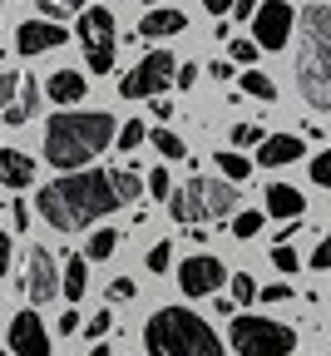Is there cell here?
Instances as JSON below:
<instances>
[{"instance_id":"cell-1","label":"cell","mask_w":331,"mask_h":356,"mask_svg":"<svg viewBox=\"0 0 331 356\" xmlns=\"http://www.w3.org/2000/svg\"><path fill=\"white\" fill-rule=\"evenodd\" d=\"M35 203H40V218L50 222L55 233H79V228H89L94 218H109L114 208H124L109 168H94V173L70 168L65 178L45 184Z\"/></svg>"},{"instance_id":"cell-2","label":"cell","mask_w":331,"mask_h":356,"mask_svg":"<svg viewBox=\"0 0 331 356\" xmlns=\"http://www.w3.org/2000/svg\"><path fill=\"white\" fill-rule=\"evenodd\" d=\"M114 114L104 109H70V114H55L50 124H45V159H50L55 168H84L94 154H104L114 144Z\"/></svg>"},{"instance_id":"cell-3","label":"cell","mask_w":331,"mask_h":356,"mask_svg":"<svg viewBox=\"0 0 331 356\" xmlns=\"http://www.w3.org/2000/svg\"><path fill=\"white\" fill-rule=\"evenodd\" d=\"M297 89L312 109H331V6L312 0L297 15Z\"/></svg>"},{"instance_id":"cell-4","label":"cell","mask_w":331,"mask_h":356,"mask_svg":"<svg viewBox=\"0 0 331 356\" xmlns=\"http://www.w3.org/2000/svg\"><path fill=\"white\" fill-rule=\"evenodd\" d=\"M144 346L149 356H227L218 332L193 307H159L144 327Z\"/></svg>"},{"instance_id":"cell-5","label":"cell","mask_w":331,"mask_h":356,"mask_svg":"<svg viewBox=\"0 0 331 356\" xmlns=\"http://www.w3.org/2000/svg\"><path fill=\"white\" fill-rule=\"evenodd\" d=\"M163 203H168L173 222H188V228H193V222H227L238 213L243 193H238L232 178H188V184L173 188Z\"/></svg>"},{"instance_id":"cell-6","label":"cell","mask_w":331,"mask_h":356,"mask_svg":"<svg viewBox=\"0 0 331 356\" xmlns=\"http://www.w3.org/2000/svg\"><path fill=\"white\" fill-rule=\"evenodd\" d=\"M227 341L238 356H292L297 332L287 322H272V317H232Z\"/></svg>"},{"instance_id":"cell-7","label":"cell","mask_w":331,"mask_h":356,"mask_svg":"<svg viewBox=\"0 0 331 356\" xmlns=\"http://www.w3.org/2000/svg\"><path fill=\"white\" fill-rule=\"evenodd\" d=\"M74 40H79L84 65H89L94 74H109V70H114V44H119V35H114V15H109L104 6H94V10L79 15Z\"/></svg>"},{"instance_id":"cell-8","label":"cell","mask_w":331,"mask_h":356,"mask_svg":"<svg viewBox=\"0 0 331 356\" xmlns=\"http://www.w3.org/2000/svg\"><path fill=\"white\" fill-rule=\"evenodd\" d=\"M173 74H178L173 55H168V50H149L144 60L124 74L119 95H124V99H154V95H163V89L173 84Z\"/></svg>"},{"instance_id":"cell-9","label":"cell","mask_w":331,"mask_h":356,"mask_svg":"<svg viewBox=\"0 0 331 356\" xmlns=\"http://www.w3.org/2000/svg\"><path fill=\"white\" fill-rule=\"evenodd\" d=\"M223 282H227V267H223L213 252H193V257L178 262V287H183V297H213Z\"/></svg>"},{"instance_id":"cell-10","label":"cell","mask_w":331,"mask_h":356,"mask_svg":"<svg viewBox=\"0 0 331 356\" xmlns=\"http://www.w3.org/2000/svg\"><path fill=\"white\" fill-rule=\"evenodd\" d=\"M252 40L262 50H282L292 40V0H267L252 10Z\"/></svg>"},{"instance_id":"cell-11","label":"cell","mask_w":331,"mask_h":356,"mask_svg":"<svg viewBox=\"0 0 331 356\" xmlns=\"http://www.w3.org/2000/svg\"><path fill=\"white\" fill-rule=\"evenodd\" d=\"M25 292H30L35 307L55 302V292H60V267H55V252H50V248H30V257H25Z\"/></svg>"},{"instance_id":"cell-12","label":"cell","mask_w":331,"mask_h":356,"mask_svg":"<svg viewBox=\"0 0 331 356\" xmlns=\"http://www.w3.org/2000/svg\"><path fill=\"white\" fill-rule=\"evenodd\" d=\"M6 341H10L15 356H50V332H45V322L35 317V312H15Z\"/></svg>"},{"instance_id":"cell-13","label":"cell","mask_w":331,"mask_h":356,"mask_svg":"<svg viewBox=\"0 0 331 356\" xmlns=\"http://www.w3.org/2000/svg\"><path fill=\"white\" fill-rule=\"evenodd\" d=\"M70 35H65V25L60 20H25L20 30H15V50L25 55V60H35V55H45V50H60Z\"/></svg>"},{"instance_id":"cell-14","label":"cell","mask_w":331,"mask_h":356,"mask_svg":"<svg viewBox=\"0 0 331 356\" xmlns=\"http://www.w3.org/2000/svg\"><path fill=\"white\" fill-rule=\"evenodd\" d=\"M307 154V139L302 134H267L257 144V168H282V163H297Z\"/></svg>"},{"instance_id":"cell-15","label":"cell","mask_w":331,"mask_h":356,"mask_svg":"<svg viewBox=\"0 0 331 356\" xmlns=\"http://www.w3.org/2000/svg\"><path fill=\"white\" fill-rule=\"evenodd\" d=\"M188 30V15L173 10V6H154L144 20H138V35L144 40H163V35H183Z\"/></svg>"},{"instance_id":"cell-16","label":"cell","mask_w":331,"mask_h":356,"mask_svg":"<svg viewBox=\"0 0 331 356\" xmlns=\"http://www.w3.org/2000/svg\"><path fill=\"white\" fill-rule=\"evenodd\" d=\"M35 109H40V84L25 74V79H20V89H15V99L0 109V124H15V129H20V124H30V119H35Z\"/></svg>"},{"instance_id":"cell-17","label":"cell","mask_w":331,"mask_h":356,"mask_svg":"<svg viewBox=\"0 0 331 356\" xmlns=\"http://www.w3.org/2000/svg\"><path fill=\"white\" fill-rule=\"evenodd\" d=\"M0 184L6 188H30L35 184V159L20 149H0Z\"/></svg>"},{"instance_id":"cell-18","label":"cell","mask_w":331,"mask_h":356,"mask_svg":"<svg viewBox=\"0 0 331 356\" xmlns=\"http://www.w3.org/2000/svg\"><path fill=\"white\" fill-rule=\"evenodd\" d=\"M307 213V198L292 188V184H267V218H287V222H297Z\"/></svg>"},{"instance_id":"cell-19","label":"cell","mask_w":331,"mask_h":356,"mask_svg":"<svg viewBox=\"0 0 331 356\" xmlns=\"http://www.w3.org/2000/svg\"><path fill=\"white\" fill-rule=\"evenodd\" d=\"M84 292H89V257L79 252V257H65V267H60V297L84 302Z\"/></svg>"},{"instance_id":"cell-20","label":"cell","mask_w":331,"mask_h":356,"mask_svg":"<svg viewBox=\"0 0 331 356\" xmlns=\"http://www.w3.org/2000/svg\"><path fill=\"white\" fill-rule=\"evenodd\" d=\"M84 89H89V84H84L79 70H55L50 79H45V95H50L55 104H79V99H84Z\"/></svg>"},{"instance_id":"cell-21","label":"cell","mask_w":331,"mask_h":356,"mask_svg":"<svg viewBox=\"0 0 331 356\" xmlns=\"http://www.w3.org/2000/svg\"><path fill=\"white\" fill-rule=\"evenodd\" d=\"M213 163H218V173H223V178H232V184H243V178H252V168H257V163H252V159H248L243 149H227V154H218Z\"/></svg>"},{"instance_id":"cell-22","label":"cell","mask_w":331,"mask_h":356,"mask_svg":"<svg viewBox=\"0 0 331 356\" xmlns=\"http://www.w3.org/2000/svg\"><path fill=\"white\" fill-rule=\"evenodd\" d=\"M262 222H267V208H262V213H257V208H238V213L227 218V228H232V238H243V243H248V238L262 233Z\"/></svg>"},{"instance_id":"cell-23","label":"cell","mask_w":331,"mask_h":356,"mask_svg":"<svg viewBox=\"0 0 331 356\" xmlns=\"http://www.w3.org/2000/svg\"><path fill=\"white\" fill-rule=\"evenodd\" d=\"M114 252H119V233H114V228H99V233L84 243V257H89V262H109Z\"/></svg>"},{"instance_id":"cell-24","label":"cell","mask_w":331,"mask_h":356,"mask_svg":"<svg viewBox=\"0 0 331 356\" xmlns=\"http://www.w3.org/2000/svg\"><path fill=\"white\" fill-rule=\"evenodd\" d=\"M109 173H114V188H119V198H124V203H138V198H144L149 178H138L134 168H109Z\"/></svg>"},{"instance_id":"cell-25","label":"cell","mask_w":331,"mask_h":356,"mask_svg":"<svg viewBox=\"0 0 331 356\" xmlns=\"http://www.w3.org/2000/svg\"><path fill=\"white\" fill-rule=\"evenodd\" d=\"M149 144H154L163 159H188V144L178 139L173 129H149Z\"/></svg>"},{"instance_id":"cell-26","label":"cell","mask_w":331,"mask_h":356,"mask_svg":"<svg viewBox=\"0 0 331 356\" xmlns=\"http://www.w3.org/2000/svg\"><path fill=\"white\" fill-rule=\"evenodd\" d=\"M243 95H252V99H277V84H272L262 70L248 65V74H243Z\"/></svg>"},{"instance_id":"cell-27","label":"cell","mask_w":331,"mask_h":356,"mask_svg":"<svg viewBox=\"0 0 331 356\" xmlns=\"http://www.w3.org/2000/svg\"><path fill=\"white\" fill-rule=\"evenodd\" d=\"M272 267H277V273H297V267H302L292 238H277V248H272Z\"/></svg>"},{"instance_id":"cell-28","label":"cell","mask_w":331,"mask_h":356,"mask_svg":"<svg viewBox=\"0 0 331 356\" xmlns=\"http://www.w3.org/2000/svg\"><path fill=\"white\" fill-rule=\"evenodd\" d=\"M262 139H267L262 124H232V149H257Z\"/></svg>"},{"instance_id":"cell-29","label":"cell","mask_w":331,"mask_h":356,"mask_svg":"<svg viewBox=\"0 0 331 356\" xmlns=\"http://www.w3.org/2000/svg\"><path fill=\"white\" fill-rule=\"evenodd\" d=\"M227 292H232V302H252V297H257L252 273H227Z\"/></svg>"},{"instance_id":"cell-30","label":"cell","mask_w":331,"mask_h":356,"mask_svg":"<svg viewBox=\"0 0 331 356\" xmlns=\"http://www.w3.org/2000/svg\"><path fill=\"white\" fill-rule=\"evenodd\" d=\"M144 139H149V129H144V124H138V119H134V124H124V129L114 134V144H119L124 154H134V149H138V144H144Z\"/></svg>"},{"instance_id":"cell-31","label":"cell","mask_w":331,"mask_h":356,"mask_svg":"<svg viewBox=\"0 0 331 356\" xmlns=\"http://www.w3.org/2000/svg\"><path fill=\"white\" fill-rule=\"evenodd\" d=\"M109 327H114V312H109V307H99V312H94V317H89V322H84L79 332H84L89 341H99V337H104Z\"/></svg>"},{"instance_id":"cell-32","label":"cell","mask_w":331,"mask_h":356,"mask_svg":"<svg viewBox=\"0 0 331 356\" xmlns=\"http://www.w3.org/2000/svg\"><path fill=\"white\" fill-rule=\"evenodd\" d=\"M312 184H316V188H331V144L312 159Z\"/></svg>"},{"instance_id":"cell-33","label":"cell","mask_w":331,"mask_h":356,"mask_svg":"<svg viewBox=\"0 0 331 356\" xmlns=\"http://www.w3.org/2000/svg\"><path fill=\"white\" fill-rule=\"evenodd\" d=\"M168 262H173V243H154L149 248V273H168Z\"/></svg>"},{"instance_id":"cell-34","label":"cell","mask_w":331,"mask_h":356,"mask_svg":"<svg viewBox=\"0 0 331 356\" xmlns=\"http://www.w3.org/2000/svg\"><path fill=\"white\" fill-rule=\"evenodd\" d=\"M149 193H154V198H168V193H173V173H168V168H154V173H149Z\"/></svg>"},{"instance_id":"cell-35","label":"cell","mask_w":331,"mask_h":356,"mask_svg":"<svg viewBox=\"0 0 331 356\" xmlns=\"http://www.w3.org/2000/svg\"><path fill=\"white\" fill-rule=\"evenodd\" d=\"M227 44H232V60H238V65H252L257 50H262V44H252V40H227Z\"/></svg>"},{"instance_id":"cell-36","label":"cell","mask_w":331,"mask_h":356,"mask_svg":"<svg viewBox=\"0 0 331 356\" xmlns=\"http://www.w3.org/2000/svg\"><path fill=\"white\" fill-rule=\"evenodd\" d=\"M134 292H138V282H134V277H114V282H109V302H129Z\"/></svg>"},{"instance_id":"cell-37","label":"cell","mask_w":331,"mask_h":356,"mask_svg":"<svg viewBox=\"0 0 331 356\" xmlns=\"http://www.w3.org/2000/svg\"><path fill=\"white\" fill-rule=\"evenodd\" d=\"M257 297L262 302H287L292 297V282H267V287H257Z\"/></svg>"},{"instance_id":"cell-38","label":"cell","mask_w":331,"mask_h":356,"mask_svg":"<svg viewBox=\"0 0 331 356\" xmlns=\"http://www.w3.org/2000/svg\"><path fill=\"white\" fill-rule=\"evenodd\" d=\"M312 267H316V273H331V233L316 243V252H312Z\"/></svg>"},{"instance_id":"cell-39","label":"cell","mask_w":331,"mask_h":356,"mask_svg":"<svg viewBox=\"0 0 331 356\" xmlns=\"http://www.w3.org/2000/svg\"><path fill=\"white\" fill-rule=\"evenodd\" d=\"M35 6H40V15H45V20H65V10H70L65 0H35Z\"/></svg>"},{"instance_id":"cell-40","label":"cell","mask_w":331,"mask_h":356,"mask_svg":"<svg viewBox=\"0 0 331 356\" xmlns=\"http://www.w3.org/2000/svg\"><path fill=\"white\" fill-rule=\"evenodd\" d=\"M79 327H84V317H79V312H65V317L55 322V332H60V337H74Z\"/></svg>"},{"instance_id":"cell-41","label":"cell","mask_w":331,"mask_h":356,"mask_svg":"<svg viewBox=\"0 0 331 356\" xmlns=\"http://www.w3.org/2000/svg\"><path fill=\"white\" fill-rule=\"evenodd\" d=\"M198 74H203L198 65H178V74H173V79H178V89H193V84H198Z\"/></svg>"},{"instance_id":"cell-42","label":"cell","mask_w":331,"mask_h":356,"mask_svg":"<svg viewBox=\"0 0 331 356\" xmlns=\"http://www.w3.org/2000/svg\"><path fill=\"white\" fill-rule=\"evenodd\" d=\"M252 10H257V0H232V20H252Z\"/></svg>"},{"instance_id":"cell-43","label":"cell","mask_w":331,"mask_h":356,"mask_svg":"<svg viewBox=\"0 0 331 356\" xmlns=\"http://www.w3.org/2000/svg\"><path fill=\"white\" fill-rule=\"evenodd\" d=\"M6 273H10V233L0 228V277H6Z\"/></svg>"},{"instance_id":"cell-44","label":"cell","mask_w":331,"mask_h":356,"mask_svg":"<svg viewBox=\"0 0 331 356\" xmlns=\"http://www.w3.org/2000/svg\"><path fill=\"white\" fill-rule=\"evenodd\" d=\"M203 10H208V15H227V10H232V0H203Z\"/></svg>"},{"instance_id":"cell-45","label":"cell","mask_w":331,"mask_h":356,"mask_svg":"<svg viewBox=\"0 0 331 356\" xmlns=\"http://www.w3.org/2000/svg\"><path fill=\"white\" fill-rule=\"evenodd\" d=\"M6 208H10V222H15V233H20L25 222H30V218H25V208H20V203H6Z\"/></svg>"},{"instance_id":"cell-46","label":"cell","mask_w":331,"mask_h":356,"mask_svg":"<svg viewBox=\"0 0 331 356\" xmlns=\"http://www.w3.org/2000/svg\"><path fill=\"white\" fill-rule=\"evenodd\" d=\"M208 70H213V79H232V65H227V60H213Z\"/></svg>"},{"instance_id":"cell-47","label":"cell","mask_w":331,"mask_h":356,"mask_svg":"<svg viewBox=\"0 0 331 356\" xmlns=\"http://www.w3.org/2000/svg\"><path fill=\"white\" fill-rule=\"evenodd\" d=\"M89 356H114V351H109V346H94V351H89Z\"/></svg>"},{"instance_id":"cell-48","label":"cell","mask_w":331,"mask_h":356,"mask_svg":"<svg viewBox=\"0 0 331 356\" xmlns=\"http://www.w3.org/2000/svg\"><path fill=\"white\" fill-rule=\"evenodd\" d=\"M0 356H15V351H10V346H0Z\"/></svg>"},{"instance_id":"cell-49","label":"cell","mask_w":331,"mask_h":356,"mask_svg":"<svg viewBox=\"0 0 331 356\" xmlns=\"http://www.w3.org/2000/svg\"><path fill=\"white\" fill-rule=\"evenodd\" d=\"M65 6H84V0H65Z\"/></svg>"},{"instance_id":"cell-50","label":"cell","mask_w":331,"mask_h":356,"mask_svg":"<svg viewBox=\"0 0 331 356\" xmlns=\"http://www.w3.org/2000/svg\"><path fill=\"white\" fill-rule=\"evenodd\" d=\"M144 6H154V0H144Z\"/></svg>"}]
</instances>
